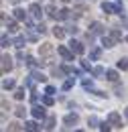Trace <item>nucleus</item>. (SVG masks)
Returning a JSON list of instances; mask_svg holds the SVG:
<instances>
[{
	"label": "nucleus",
	"mask_w": 128,
	"mask_h": 132,
	"mask_svg": "<svg viewBox=\"0 0 128 132\" xmlns=\"http://www.w3.org/2000/svg\"><path fill=\"white\" fill-rule=\"evenodd\" d=\"M102 10L108 12V14H114V12L122 14V8H120L118 4H112V2H102Z\"/></svg>",
	"instance_id": "f257e3e1"
},
{
	"label": "nucleus",
	"mask_w": 128,
	"mask_h": 132,
	"mask_svg": "<svg viewBox=\"0 0 128 132\" xmlns=\"http://www.w3.org/2000/svg\"><path fill=\"white\" fill-rule=\"evenodd\" d=\"M108 122L112 124V128H122V118L118 112H110L108 114Z\"/></svg>",
	"instance_id": "f03ea898"
},
{
	"label": "nucleus",
	"mask_w": 128,
	"mask_h": 132,
	"mask_svg": "<svg viewBox=\"0 0 128 132\" xmlns=\"http://www.w3.org/2000/svg\"><path fill=\"white\" fill-rule=\"evenodd\" d=\"M29 12H31V16L35 18V20H39V18L43 16V8L35 2V4H31V8H29Z\"/></svg>",
	"instance_id": "7ed1b4c3"
},
{
	"label": "nucleus",
	"mask_w": 128,
	"mask_h": 132,
	"mask_svg": "<svg viewBox=\"0 0 128 132\" xmlns=\"http://www.w3.org/2000/svg\"><path fill=\"white\" fill-rule=\"evenodd\" d=\"M10 69H12V57L10 55H2V71L8 73Z\"/></svg>",
	"instance_id": "20e7f679"
},
{
	"label": "nucleus",
	"mask_w": 128,
	"mask_h": 132,
	"mask_svg": "<svg viewBox=\"0 0 128 132\" xmlns=\"http://www.w3.org/2000/svg\"><path fill=\"white\" fill-rule=\"evenodd\" d=\"M69 49H71V47H69ZM69 49H65V47H59V55H61V57H63L65 61H73V55H75V53H73V51H69Z\"/></svg>",
	"instance_id": "39448f33"
},
{
	"label": "nucleus",
	"mask_w": 128,
	"mask_h": 132,
	"mask_svg": "<svg viewBox=\"0 0 128 132\" xmlns=\"http://www.w3.org/2000/svg\"><path fill=\"white\" fill-rule=\"evenodd\" d=\"M31 114H33V118H37V120H43V118H45V108H43V106H35L31 110Z\"/></svg>",
	"instance_id": "423d86ee"
},
{
	"label": "nucleus",
	"mask_w": 128,
	"mask_h": 132,
	"mask_svg": "<svg viewBox=\"0 0 128 132\" xmlns=\"http://www.w3.org/2000/svg\"><path fill=\"white\" fill-rule=\"evenodd\" d=\"M69 47H71V51H73L75 55H81V53H83V43H79V41H71Z\"/></svg>",
	"instance_id": "0eeeda50"
},
{
	"label": "nucleus",
	"mask_w": 128,
	"mask_h": 132,
	"mask_svg": "<svg viewBox=\"0 0 128 132\" xmlns=\"http://www.w3.org/2000/svg\"><path fill=\"white\" fill-rule=\"evenodd\" d=\"M77 120H79V116H77V114H67L63 118V124H65V126H71V124H77Z\"/></svg>",
	"instance_id": "6e6552de"
},
{
	"label": "nucleus",
	"mask_w": 128,
	"mask_h": 132,
	"mask_svg": "<svg viewBox=\"0 0 128 132\" xmlns=\"http://www.w3.org/2000/svg\"><path fill=\"white\" fill-rule=\"evenodd\" d=\"M90 33L104 35V27H102V22H92V24H90Z\"/></svg>",
	"instance_id": "1a4fd4ad"
},
{
	"label": "nucleus",
	"mask_w": 128,
	"mask_h": 132,
	"mask_svg": "<svg viewBox=\"0 0 128 132\" xmlns=\"http://www.w3.org/2000/svg\"><path fill=\"white\" fill-rule=\"evenodd\" d=\"M51 51H53V45H49V43H43V45H39V53H41L43 57L51 55Z\"/></svg>",
	"instance_id": "9d476101"
},
{
	"label": "nucleus",
	"mask_w": 128,
	"mask_h": 132,
	"mask_svg": "<svg viewBox=\"0 0 128 132\" xmlns=\"http://www.w3.org/2000/svg\"><path fill=\"white\" fill-rule=\"evenodd\" d=\"M45 12H47V16H51V18H59V10H57L53 4H49L47 8H45Z\"/></svg>",
	"instance_id": "9b49d317"
},
{
	"label": "nucleus",
	"mask_w": 128,
	"mask_h": 132,
	"mask_svg": "<svg viewBox=\"0 0 128 132\" xmlns=\"http://www.w3.org/2000/svg\"><path fill=\"white\" fill-rule=\"evenodd\" d=\"M12 16H14L16 20H27V12H25L22 8H14V10H12Z\"/></svg>",
	"instance_id": "f8f14e48"
},
{
	"label": "nucleus",
	"mask_w": 128,
	"mask_h": 132,
	"mask_svg": "<svg viewBox=\"0 0 128 132\" xmlns=\"http://www.w3.org/2000/svg\"><path fill=\"white\" fill-rule=\"evenodd\" d=\"M102 45H104L106 49H110V47H114V45H116V41H114L112 37H106V35H104V37H102Z\"/></svg>",
	"instance_id": "ddd939ff"
},
{
	"label": "nucleus",
	"mask_w": 128,
	"mask_h": 132,
	"mask_svg": "<svg viewBox=\"0 0 128 132\" xmlns=\"http://www.w3.org/2000/svg\"><path fill=\"white\" fill-rule=\"evenodd\" d=\"M106 79H110V81H118V71L108 69V71H106Z\"/></svg>",
	"instance_id": "4468645a"
},
{
	"label": "nucleus",
	"mask_w": 128,
	"mask_h": 132,
	"mask_svg": "<svg viewBox=\"0 0 128 132\" xmlns=\"http://www.w3.org/2000/svg\"><path fill=\"white\" fill-rule=\"evenodd\" d=\"M110 37H112L116 43H118V41H122V33H120L118 29H112V31H110Z\"/></svg>",
	"instance_id": "2eb2a0df"
},
{
	"label": "nucleus",
	"mask_w": 128,
	"mask_h": 132,
	"mask_svg": "<svg viewBox=\"0 0 128 132\" xmlns=\"http://www.w3.org/2000/svg\"><path fill=\"white\" fill-rule=\"evenodd\" d=\"M45 128H47V130H53V128H55V116H49V118H47Z\"/></svg>",
	"instance_id": "dca6fc26"
},
{
	"label": "nucleus",
	"mask_w": 128,
	"mask_h": 132,
	"mask_svg": "<svg viewBox=\"0 0 128 132\" xmlns=\"http://www.w3.org/2000/svg\"><path fill=\"white\" fill-rule=\"evenodd\" d=\"M33 77H35V79H37V81H47V75H43V73H41V71H35V73H31Z\"/></svg>",
	"instance_id": "f3484780"
},
{
	"label": "nucleus",
	"mask_w": 128,
	"mask_h": 132,
	"mask_svg": "<svg viewBox=\"0 0 128 132\" xmlns=\"http://www.w3.org/2000/svg\"><path fill=\"white\" fill-rule=\"evenodd\" d=\"M25 43H27V39H25L22 35H20V37H16V39H14V45L18 47V49H22V47H25Z\"/></svg>",
	"instance_id": "a211bd4d"
},
{
	"label": "nucleus",
	"mask_w": 128,
	"mask_h": 132,
	"mask_svg": "<svg viewBox=\"0 0 128 132\" xmlns=\"http://www.w3.org/2000/svg\"><path fill=\"white\" fill-rule=\"evenodd\" d=\"M4 22H6V27H8V31H10V33H16V31H18V27H16L14 20H4Z\"/></svg>",
	"instance_id": "6ab92c4d"
},
{
	"label": "nucleus",
	"mask_w": 128,
	"mask_h": 132,
	"mask_svg": "<svg viewBox=\"0 0 128 132\" xmlns=\"http://www.w3.org/2000/svg\"><path fill=\"white\" fill-rule=\"evenodd\" d=\"M25 130L35 132V130H39V124H37V122H27V124H25Z\"/></svg>",
	"instance_id": "aec40b11"
},
{
	"label": "nucleus",
	"mask_w": 128,
	"mask_h": 132,
	"mask_svg": "<svg viewBox=\"0 0 128 132\" xmlns=\"http://www.w3.org/2000/svg\"><path fill=\"white\" fill-rule=\"evenodd\" d=\"M53 35H55L57 39H63V37H65V31L61 29V27H55V29H53Z\"/></svg>",
	"instance_id": "412c9836"
},
{
	"label": "nucleus",
	"mask_w": 128,
	"mask_h": 132,
	"mask_svg": "<svg viewBox=\"0 0 128 132\" xmlns=\"http://www.w3.org/2000/svg\"><path fill=\"white\" fill-rule=\"evenodd\" d=\"M87 124H90V128H100V126H98V124H100V120H98L96 116H92V118L87 120Z\"/></svg>",
	"instance_id": "4be33fe9"
},
{
	"label": "nucleus",
	"mask_w": 128,
	"mask_h": 132,
	"mask_svg": "<svg viewBox=\"0 0 128 132\" xmlns=\"http://www.w3.org/2000/svg\"><path fill=\"white\" fill-rule=\"evenodd\" d=\"M2 87H4V89H12V87H14V79H4V81H2Z\"/></svg>",
	"instance_id": "5701e85b"
},
{
	"label": "nucleus",
	"mask_w": 128,
	"mask_h": 132,
	"mask_svg": "<svg viewBox=\"0 0 128 132\" xmlns=\"http://www.w3.org/2000/svg\"><path fill=\"white\" fill-rule=\"evenodd\" d=\"M25 114H27V110H25L22 106H18V108L14 110V116H16V118H25Z\"/></svg>",
	"instance_id": "b1692460"
},
{
	"label": "nucleus",
	"mask_w": 128,
	"mask_h": 132,
	"mask_svg": "<svg viewBox=\"0 0 128 132\" xmlns=\"http://www.w3.org/2000/svg\"><path fill=\"white\" fill-rule=\"evenodd\" d=\"M69 12H71V10H67V8H61V10H59V20H65V18H69Z\"/></svg>",
	"instance_id": "393cba45"
},
{
	"label": "nucleus",
	"mask_w": 128,
	"mask_h": 132,
	"mask_svg": "<svg viewBox=\"0 0 128 132\" xmlns=\"http://www.w3.org/2000/svg\"><path fill=\"white\" fill-rule=\"evenodd\" d=\"M90 57H92V59H96V61H98V59L102 57V49H94L92 53H90Z\"/></svg>",
	"instance_id": "a878e982"
},
{
	"label": "nucleus",
	"mask_w": 128,
	"mask_h": 132,
	"mask_svg": "<svg viewBox=\"0 0 128 132\" xmlns=\"http://www.w3.org/2000/svg\"><path fill=\"white\" fill-rule=\"evenodd\" d=\"M118 69H128V59L126 57H122V59L118 61Z\"/></svg>",
	"instance_id": "bb28decb"
},
{
	"label": "nucleus",
	"mask_w": 128,
	"mask_h": 132,
	"mask_svg": "<svg viewBox=\"0 0 128 132\" xmlns=\"http://www.w3.org/2000/svg\"><path fill=\"white\" fill-rule=\"evenodd\" d=\"M14 98H16V100H25V87L16 89V92H14Z\"/></svg>",
	"instance_id": "cd10ccee"
},
{
	"label": "nucleus",
	"mask_w": 128,
	"mask_h": 132,
	"mask_svg": "<svg viewBox=\"0 0 128 132\" xmlns=\"http://www.w3.org/2000/svg\"><path fill=\"white\" fill-rule=\"evenodd\" d=\"M73 83H75V81H73V77H69V79L63 83V89H65V92H67V89H71V87H73Z\"/></svg>",
	"instance_id": "c85d7f7f"
},
{
	"label": "nucleus",
	"mask_w": 128,
	"mask_h": 132,
	"mask_svg": "<svg viewBox=\"0 0 128 132\" xmlns=\"http://www.w3.org/2000/svg\"><path fill=\"white\" fill-rule=\"evenodd\" d=\"M53 102H55V100H53V96H45V98H43V104H45V106H53Z\"/></svg>",
	"instance_id": "c756f323"
},
{
	"label": "nucleus",
	"mask_w": 128,
	"mask_h": 132,
	"mask_svg": "<svg viewBox=\"0 0 128 132\" xmlns=\"http://www.w3.org/2000/svg\"><path fill=\"white\" fill-rule=\"evenodd\" d=\"M25 126H20L18 122H12V124H8V130H22Z\"/></svg>",
	"instance_id": "7c9ffc66"
},
{
	"label": "nucleus",
	"mask_w": 128,
	"mask_h": 132,
	"mask_svg": "<svg viewBox=\"0 0 128 132\" xmlns=\"http://www.w3.org/2000/svg\"><path fill=\"white\" fill-rule=\"evenodd\" d=\"M94 75H96V77L104 75V67H96V69H94Z\"/></svg>",
	"instance_id": "2f4dec72"
},
{
	"label": "nucleus",
	"mask_w": 128,
	"mask_h": 132,
	"mask_svg": "<svg viewBox=\"0 0 128 132\" xmlns=\"http://www.w3.org/2000/svg\"><path fill=\"white\" fill-rule=\"evenodd\" d=\"M112 128V124L110 122H104V124H100V130H110Z\"/></svg>",
	"instance_id": "473e14b6"
},
{
	"label": "nucleus",
	"mask_w": 128,
	"mask_h": 132,
	"mask_svg": "<svg viewBox=\"0 0 128 132\" xmlns=\"http://www.w3.org/2000/svg\"><path fill=\"white\" fill-rule=\"evenodd\" d=\"M77 31H79V29H77L75 24H71V27L67 29V33H69V35H75V33H77Z\"/></svg>",
	"instance_id": "72a5a7b5"
},
{
	"label": "nucleus",
	"mask_w": 128,
	"mask_h": 132,
	"mask_svg": "<svg viewBox=\"0 0 128 132\" xmlns=\"http://www.w3.org/2000/svg\"><path fill=\"white\" fill-rule=\"evenodd\" d=\"M45 94L53 96V94H55V87H53V85H47V87H45Z\"/></svg>",
	"instance_id": "f704fd0d"
},
{
	"label": "nucleus",
	"mask_w": 128,
	"mask_h": 132,
	"mask_svg": "<svg viewBox=\"0 0 128 132\" xmlns=\"http://www.w3.org/2000/svg\"><path fill=\"white\" fill-rule=\"evenodd\" d=\"M8 45H10V41L6 39V35H2V47H8Z\"/></svg>",
	"instance_id": "c9c22d12"
},
{
	"label": "nucleus",
	"mask_w": 128,
	"mask_h": 132,
	"mask_svg": "<svg viewBox=\"0 0 128 132\" xmlns=\"http://www.w3.org/2000/svg\"><path fill=\"white\" fill-rule=\"evenodd\" d=\"M61 69H63V73H71L73 71V67H69V65H63Z\"/></svg>",
	"instance_id": "e433bc0d"
},
{
	"label": "nucleus",
	"mask_w": 128,
	"mask_h": 132,
	"mask_svg": "<svg viewBox=\"0 0 128 132\" xmlns=\"http://www.w3.org/2000/svg\"><path fill=\"white\" fill-rule=\"evenodd\" d=\"M37 31H39V33H47V27H45V24H39Z\"/></svg>",
	"instance_id": "4c0bfd02"
},
{
	"label": "nucleus",
	"mask_w": 128,
	"mask_h": 132,
	"mask_svg": "<svg viewBox=\"0 0 128 132\" xmlns=\"http://www.w3.org/2000/svg\"><path fill=\"white\" fill-rule=\"evenodd\" d=\"M18 2H20V0H10V4H18Z\"/></svg>",
	"instance_id": "58836bf2"
},
{
	"label": "nucleus",
	"mask_w": 128,
	"mask_h": 132,
	"mask_svg": "<svg viewBox=\"0 0 128 132\" xmlns=\"http://www.w3.org/2000/svg\"><path fill=\"white\" fill-rule=\"evenodd\" d=\"M124 116H126V118H128V108H126V110H124Z\"/></svg>",
	"instance_id": "ea45409f"
},
{
	"label": "nucleus",
	"mask_w": 128,
	"mask_h": 132,
	"mask_svg": "<svg viewBox=\"0 0 128 132\" xmlns=\"http://www.w3.org/2000/svg\"><path fill=\"white\" fill-rule=\"evenodd\" d=\"M126 43H128V37H126Z\"/></svg>",
	"instance_id": "a19ab883"
}]
</instances>
